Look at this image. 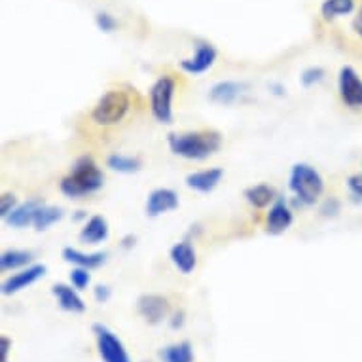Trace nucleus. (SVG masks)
Returning a JSON list of instances; mask_svg holds the SVG:
<instances>
[{"instance_id":"nucleus-1","label":"nucleus","mask_w":362,"mask_h":362,"mask_svg":"<svg viewBox=\"0 0 362 362\" xmlns=\"http://www.w3.org/2000/svg\"><path fill=\"white\" fill-rule=\"evenodd\" d=\"M105 186V173L91 156H80L72 163L69 175L61 178L59 190L69 199H82L93 196Z\"/></svg>"},{"instance_id":"nucleus-2","label":"nucleus","mask_w":362,"mask_h":362,"mask_svg":"<svg viewBox=\"0 0 362 362\" xmlns=\"http://www.w3.org/2000/svg\"><path fill=\"white\" fill-rule=\"evenodd\" d=\"M167 144L173 154L190 161H203L214 156L222 146V135L214 129L169 133Z\"/></svg>"},{"instance_id":"nucleus-3","label":"nucleus","mask_w":362,"mask_h":362,"mask_svg":"<svg viewBox=\"0 0 362 362\" xmlns=\"http://www.w3.org/2000/svg\"><path fill=\"white\" fill-rule=\"evenodd\" d=\"M288 190L300 207H313L325 194V178L309 163H294L288 177Z\"/></svg>"},{"instance_id":"nucleus-4","label":"nucleus","mask_w":362,"mask_h":362,"mask_svg":"<svg viewBox=\"0 0 362 362\" xmlns=\"http://www.w3.org/2000/svg\"><path fill=\"white\" fill-rule=\"evenodd\" d=\"M131 110V99L129 95L122 91V89H108L107 93H103L97 99L95 107L91 110V119L97 125L103 127H110V125H118L124 122V118Z\"/></svg>"},{"instance_id":"nucleus-5","label":"nucleus","mask_w":362,"mask_h":362,"mask_svg":"<svg viewBox=\"0 0 362 362\" xmlns=\"http://www.w3.org/2000/svg\"><path fill=\"white\" fill-rule=\"evenodd\" d=\"M177 91V82L169 74H163L152 83L148 95H150V112L163 125L173 124V99Z\"/></svg>"},{"instance_id":"nucleus-6","label":"nucleus","mask_w":362,"mask_h":362,"mask_svg":"<svg viewBox=\"0 0 362 362\" xmlns=\"http://www.w3.org/2000/svg\"><path fill=\"white\" fill-rule=\"evenodd\" d=\"M91 330H93V336H95L97 353H99L103 362H131L124 341L107 325L95 322L91 327Z\"/></svg>"},{"instance_id":"nucleus-7","label":"nucleus","mask_w":362,"mask_h":362,"mask_svg":"<svg viewBox=\"0 0 362 362\" xmlns=\"http://www.w3.org/2000/svg\"><path fill=\"white\" fill-rule=\"evenodd\" d=\"M339 99L351 110H362V78L353 66L345 65L338 74Z\"/></svg>"},{"instance_id":"nucleus-8","label":"nucleus","mask_w":362,"mask_h":362,"mask_svg":"<svg viewBox=\"0 0 362 362\" xmlns=\"http://www.w3.org/2000/svg\"><path fill=\"white\" fill-rule=\"evenodd\" d=\"M46 272H48V267L44 266V264H30V266L19 269L18 274L10 275L8 279L2 281L0 292L4 296H13L18 292H23L25 288L35 285L36 281H40L46 275Z\"/></svg>"},{"instance_id":"nucleus-9","label":"nucleus","mask_w":362,"mask_h":362,"mask_svg":"<svg viewBox=\"0 0 362 362\" xmlns=\"http://www.w3.org/2000/svg\"><path fill=\"white\" fill-rule=\"evenodd\" d=\"M216 57H218V52H216L213 44L199 42L194 55L180 61L178 66H180V71L190 74V76H199V74H205L209 69H213V65L216 63Z\"/></svg>"},{"instance_id":"nucleus-10","label":"nucleus","mask_w":362,"mask_h":362,"mask_svg":"<svg viewBox=\"0 0 362 362\" xmlns=\"http://www.w3.org/2000/svg\"><path fill=\"white\" fill-rule=\"evenodd\" d=\"M137 311L144 321L156 327L169 317L171 305H169V300L161 294H143L137 300Z\"/></svg>"},{"instance_id":"nucleus-11","label":"nucleus","mask_w":362,"mask_h":362,"mask_svg":"<svg viewBox=\"0 0 362 362\" xmlns=\"http://www.w3.org/2000/svg\"><path fill=\"white\" fill-rule=\"evenodd\" d=\"M294 222V211L291 203L285 197H277L266 214V232L269 235H281L285 233Z\"/></svg>"},{"instance_id":"nucleus-12","label":"nucleus","mask_w":362,"mask_h":362,"mask_svg":"<svg viewBox=\"0 0 362 362\" xmlns=\"http://www.w3.org/2000/svg\"><path fill=\"white\" fill-rule=\"evenodd\" d=\"M178 205H180V199H178V194L173 188H156L146 197L144 211H146V216H150V218H158L161 214H167L178 209Z\"/></svg>"},{"instance_id":"nucleus-13","label":"nucleus","mask_w":362,"mask_h":362,"mask_svg":"<svg viewBox=\"0 0 362 362\" xmlns=\"http://www.w3.org/2000/svg\"><path fill=\"white\" fill-rule=\"evenodd\" d=\"M222 178H224L222 167H209V169L186 175L185 182L190 190L197 192V194H211L222 182Z\"/></svg>"},{"instance_id":"nucleus-14","label":"nucleus","mask_w":362,"mask_h":362,"mask_svg":"<svg viewBox=\"0 0 362 362\" xmlns=\"http://www.w3.org/2000/svg\"><path fill=\"white\" fill-rule=\"evenodd\" d=\"M52 294H54L55 302L63 311L66 313H83L86 311V302L80 296V291L74 288L72 285L66 283H55L52 286Z\"/></svg>"},{"instance_id":"nucleus-15","label":"nucleus","mask_w":362,"mask_h":362,"mask_svg":"<svg viewBox=\"0 0 362 362\" xmlns=\"http://www.w3.org/2000/svg\"><path fill=\"white\" fill-rule=\"evenodd\" d=\"M80 241L86 245H99L105 243L110 238V226L108 220L103 214H93L86 220V224L80 230Z\"/></svg>"},{"instance_id":"nucleus-16","label":"nucleus","mask_w":362,"mask_h":362,"mask_svg":"<svg viewBox=\"0 0 362 362\" xmlns=\"http://www.w3.org/2000/svg\"><path fill=\"white\" fill-rule=\"evenodd\" d=\"M173 266L177 267L182 275H190L197 266V252L190 241H178L169 250Z\"/></svg>"},{"instance_id":"nucleus-17","label":"nucleus","mask_w":362,"mask_h":362,"mask_svg":"<svg viewBox=\"0 0 362 362\" xmlns=\"http://www.w3.org/2000/svg\"><path fill=\"white\" fill-rule=\"evenodd\" d=\"M61 256H63V260L66 264H72L74 267H86L89 272L101 267L108 258L107 252H101V250H97V252H83V250H78L74 247H65Z\"/></svg>"},{"instance_id":"nucleus-18","label":"nucleus","mask_w":362,"mask_h":362,"mask_svg":"<svg viewBox=\"0 0 362 362\" xmlns=\"http://www.w3.org/2000/svg\"><path fill=\"white\" fill-rule=\"evenodd\" d=\"M44 203L40 199H29V202L19 203L18 207L13 209L12 213L4 218V222H6V226L13 228V230H23L27 226H33L36 213H38V209Z\"/></svg>"},{"instance_id":"nucleus-19","label":"nucleus","mask_w":362,"mask_h":362,"mask_svg":"<svg viewBox=\"0 0 362 362\" xmlns=\"http://www.w3.org/2000/svg\"><path fill=\"white\" fill-rule=\"evenodd\" d=\"M245 83L235 82V80H220L209 89V99L218 105H232L243 95Z\"/></svg>"},{"instance_id":"nucleus-20","label":"nucleus","mask_w":362,"mask_h":362,"mask_svg":"<svg viewBox=\"0 0 362 362\" xmlns=\"http://www.w3.org/2000/svg\"><path fill=\"white\" fill-rule=\"evenodd\" d=\"M243 196L250 207L266 209L274 205L275 199H277V192H275V188L272 185L258 182V185L249 186V188L243 192Z\"/></svg>"},{"instance_id":"nucleus-21","label":"nucleus","mask_w":362,"mask_h":362,"mask_svg":"<svg viewBox=\"0 0 362 362\" xmlns=\"http://www.w3.org/2000/svg\"><path fill=\"white\" fill-rule=\"evenodd\" d=\"M35 260V255L30 250L23 249H8L0 255V269L2 272H16L30 266Z\"/></svg>"},{"instance_id":"nucleus-22","label":"nucleus","mask_w":362,"mask_h":362,"mask_svg":"<svg viewBox=\"0 0 362 362\" xmlns=\"http://www.w3.org/2000/svg\"><path fill=\"white\" fill-rule=\"evenodd\" d=\"M160 358L161 362H194L196 355H194V347L190 341H178V344L161 347Z\"/></svg>"},{"instance_id":"nucleus-23","label":"nucleus","mask_w":362,"mask_h":362,"mask_svg":"<svg viewBox=\"0 0 362 362\" xmlns=\"http://www.w3.org/2000/svg\"><path fill=\"white\" fill-rule=\"evenodd\" d=\"M107 167L116 173H122V175H133V173L141 171L143 160L139 156H127L114 152V154L107 158Z\"/></svg>"},{"instance_id":"nucleus-24","label":"nucleus","mask_w":362,"mask_h":362,"mask_svg":"<svg viewBox=\"0 0 362 362\" xmlns=\"http://www.w3.org/2000/svg\"><path fill=\"white\" fill-rule=\"evenodd\" d=\"M63 216H65V211L61 207H57V205H42V207L38 209V213H36L33 226H35L36 232H46L52 226L61 222Z\"/></svg>"},{"instance_id":"nucleus-25","label":"nucleus","mask_w":362,"mask_h":362,"mask_svg":"<svg viewBox=\"0 0 362 362\" xmlns=\"http://www.w3.org/2000/svg\"><path fill=\"white\" fill-rule=\"evenodd\" d=\"M355 12V0H325L321 4V16L327 21L344 18Z\"/></svg>"},{"instance_id":"nucleus-26","label":"nucleus","mask_w":362,"mask_h":362,"mask_svg":"<svg viewBox=\"0 0 362 362\" xmlns=\"http://www.w3.org/2000/svg\"><path fill=\"white\" fill-rule=\"evenodd\" d=\"M327 76V72L322 66H308L305 71L300 74V82H302L303 88H313L319 82H322Z\"/></svg>"},{"instance_id":"nucleus-27","label":"nucleus","mask_w":362,"mask_h":362,"mask_svg":"<svg viewBox=\"0 0 362 362\" xmlns=\"http://www.w3.org/2000/svg\"><path fill=\"white\" fill-rule=\"evenodd\" d=\"M69 281L71 285L78 291H86L91 283V275H89V269L86 267H72L71 274H69Z\"/></svg>"},{"instance_id":"nucleus-28","label":"nucleus","mask_w":362,"mask_h":362,"mask_svg":"<svg viewBox=\"0 0 362 362\" xmlns=\"http://www.w3.org/2000/svg\"><path fill=\"white\" fill-rule=\"evenodd\" d=\"M95 23H97V29L101 30V33H114L116 27H118V21L114 16H110L108 12H99L95 16Z\"/></svg>"},{"instance_id":"nucleus-29","label":"nucleus","mask_w":362,"mask_h":362,"mask_svg":"<svg viewBox=\"0 0 362 362\" xmlns=\"http://www.w3.org/2000/svg\"><path fill=\"white\" fill-rule=\"evenodd\" d=\"M18 205H19L18 196L12 194V192H4L2 197H0V216H2V220L6 218L8 214L12 213L13 209L18 207Z\"/></svg>"},{"instance_id":"nucleus-30","label":"nucleus","mask_w":362,"mask_h":362,"mask_svg":"<svg viewBox=\"0 0 362 362\" xmlns=\"http://www.w3.org/2000/svg\"><path fill=\"white\" fill-rule=\"evenodd\" d=\"M339 209H341V203H339L338 197H327L325 202L321 203V216H325V218H334V216H338Z\"/></svg>"},{"instance_id":"nucleus-31","label":"nucleus","mask_w":362,"mask_h":362,"mask_svg":"<svg viewBox=\"0 0 362 362\" xmlns=\"http://www.w3.org/2000/svg\"><path fill=\"white\" fill-rule=\"evenodd\" d=\"M347 190L351 197H355L356 202H362V173H355L347 177Z\"/></svg>"},{"instance_id":"nucleus-32","label":"nucleus","mask_w":362,"mask_h":362,"mask_svg":"<svg viewBox=\"0 0 362 362\" xmlns=\"http://www.w3.org/2000/svg\"><path fill=\"white\" fill-rule=\"evenodd\" d=\"M93 298L97 303H107L112 298V288L108 285H95L93 288Z\"/></svg>"},{"instance_id":"nucleus-33","label":"nucleus","mask_w":362,"mask_h":362,"mask_svg":"<svg viewBox=\"0 0 362 362\" xmlns=\"http://www.w3.org/2000/svg\"><path fill=\"white\" fill-rule=\"evenodd\" d=\"M186 322V315L182 309H178V311H175V313L171 315V319H169V327L173 328V330H178V328L185 327Z\"/></svg>"},{"instance_id":"nucleus-34","label":"nucleus","mask_w":362,"mask_h":362,"mask_svg":"<svg viewBox=\"0 0 362 362\" xmlns=\"http://www.w3.org/2000/svg\"><path fill=\"white\" fill-rule=\"evenodd\" d=\"M10 349H12V339L8 336H2L0 338V362H8V355H10Z\"/></svg>"},{"instance_id":"nucleus-35","label":"nucleus","mask_w":362,"mask_h":362,"mask_svg":"<svg viewBox=\"0 0 362 362\" xmlns=\"http://www.w3.org/2000/svg\"><path fill=\"white\" fill-rule=\"evenodd\" d=\"M353 30L362 38V4L358 8V12H356L355 19H353Z\"/></svg>"},{"instance_id":"nucleus-36","label":"nucleus","mask_w":362,"mask_h":362,"mask_svg":"<svg viewBox=\"0 0 362 362\" xmlns=\"http://www.w3.org/2000/svg\"><path fill=\"white\" fill-rule=\"evenodd\" d=\"M135 243H137V238H135L133 233H129V235H125V238L122 239V249H133Z\"/></svg>"},{"instance_id":"nucleus-37","label":"nucleus","mask_w":362,"mask_h":362,"mask_svg":"<svg viewBox=\"0 0 362 362\" xmlns=\"http://www.w3.org/2000/svg\"><path fill=\"white\" fill-rule=\"evenodd\" d=\"M83 218H88V213H86V211H76V214L72 216V220H74V222H80V220H83Z\"/></svg>"},{"instance_id":"nucleus-38","label":"nucleus","mask_w":362,"mask_h":362,"mask_svg":"<svg viewBox=\"0 0 362 362\" xmlns=\"http://www.w3.org/2000/svg\"><path fill=\"white\" fill-rule=\"evenodd\" d=\"M143 362H150V361H143Z\"/></svg>"}]
</instances>
